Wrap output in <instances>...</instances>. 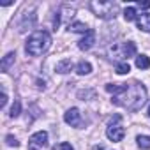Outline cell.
<instances>
[{"mask_svg":"<svg viewBox=\"0 0 150 150\" xmlns=\"http://www.w3.org/2000/svg\"><path fill=\"white\" fill-rule=\"evenodd\" d=\"M113 103L117 106H122V108L129 110V111H138L146 103V88H145V85L134 81V83L127 85V88L120 96H115Z\"/></svg>","mask_w":150,"mask_h":150,"instance_id":"1","label":"cell"},{"mask_svg":"<svg viewBox=\"0 0 150 150\" xmlns=\"http://www.w3.org/2000/svg\"><path fill=\"white\" fill-rule=\"evenodd\" d=\"M50 44H51V35L46 30H35L28 37L25 50H27V53L30 57H39V55H42L50 48Z\"/></svg>","mask_w":150,"mask_h":150,"instance_id":"2","label":"cell"},{"mask_svg":"<svg viewBox=\"0 0 150 150\" xmlns=\"http://www.w3.org/2000/svg\"><path fill=\"white\" fill-rule=\"evenodd\" d=\"M90 9L101 20H115V16L120 11L117 2H97V0L90 2Z\"/></svg>","mask_w":150,"mask_h":150,"instance_id":"3","label":"cell"},{"mask_svg":"<svg viewBox=\"0 0 150 150\" xmlns=\"http://www.w3.org/2000/svg\"><path fill=\"white\" fill-rule=\"evenodd\" d=\"M46 145H48V132L46 131L34 132L28 139V150H42Z\"/></svg>","mask_w":150,"mask_h":150,"instance_id":"4","label":"cell"},{"mask_svg":"<svg viewBox=\"0 0 150 150\" xmlns=\"http://www.w3.org/2000/svg\"><path fill=\"white\" fill-rule=\"evenodd\" d=\"M64 120H65L69 125H72V127H80V125H81V113H80V110H78V108L67 110L65 115H64Z\"/></svg>","mask_w":150,"mask_h":150,"instance_id":"5","label":"cell"},{"mask_svg":"<svg viewBox=\"0 0 150 150\" xmlns=\"http://www.w3.org/2000/svg\"><path fill=\"white\" fill-rule=\"evenodd\" d=\"M106 136H108V139H111V141H122L124 136H125V129H124L122 125H113V124H110L108 129H106Z\"/></svg>","mask_w":150,"mask_h":150,"instance_id":"6","label":"cell"},{"mask_svg":"<svg viewBox=\"0 0 150 150\" xmlns=\"http://www.w3.org/2000/svg\"><path fill=\"white\" fill-rule=\"evenodd\" d=\"M34 25H35V14H34V11H30V13H25V14H23L21 21H20V25H18V30L23 34V32L34 28Z\"/></svg>","mask_w":150,"mask_h":150,"instance_id":"7","label":"cell"},{"mask_svg":"<svg viewBox=\"0 0 150 150\" xmlns=\"http://www.w3.org/2000/svg\"><path fill=\"white\" fill-rule=\"evenodd\" d=\"M108 55H110V58H115V60L122 58L124 62H127L125 60V51H124V42H113L108 48Z\"/></svg>","mask_w":150,"mask_h":150,"instance_id":"8","label":"cell"},{"mask_svg":"<svg viewBox=\"0 0 150 150\" xmlns=\"http://www.w3.org/2000/svg\"><path fill=\"white\" fill-rule=\"evenodd\" d=\"M94 42H96V32L90 28V30L83 35V39L78 42V48L83 50V51H87V50H90V48L94 46Z\"/></svg>","mask_w":150,"mask_h":150,"instance_id":"9","label":"cell"},{"mask_svg":"<svg viewBox=\"0 0 150 150\" xmlns=\"http://www.w3.org/2000/svg\"><path fill=\"white\" fill-rule=\"evenodd\" d=\"M136 23H138V28H139V30L150 32V13H141V14H138Z\"/></svg>","mask_w":150,"mask_h":150,"instance_id":"10","label":"cell"},{"mask_svg":"<svg viewBox=\"0 0 150 150\" xmlns=\"http://www.w3.org/2000/svg\"><path fill=\"white\" fill-rule=\"evenodd\" d=\"M72 67H74V65H72V60H71V58H64V60H60V62L57 64L55 71L60 72V74H65V72H71Z\"/></svg>","mask_w":150,"mask_h":150,"instance_id":"11","label":"cell"},{"mask_svg":"<svg viewBox=\"0 0 150 150\" xmlns=\"http://www.w3.org/2000/svg\"><path fill=\"white\" fill-rule=\"evenodd\" d=\"M125 88H127V83H108L106 85V92H110L113 96H120Z\"/></svg>","mask_w":150,"mask_h":150,"instance_id":"12","label":"cell"},{"mask_svg":"<svg viewBox=\"0 0 150 150\" xmlns=\"http://www.w3.org/2000/svg\"><path fill=\"white\" fill-rule=\"evenodd\" d=\"M14 58H16V53H14V51L7 53V55L2 58V64H0V69H2V72H7V71H9V67L14 64Z\"/></svg>","mask_w":150,"mask_h":150,"instance_id":"13","label":"cell"},{"mask_svg":"<svg viewBox=\"0 0 150 150\" xmlns=\"http://www.w3.org/2000/svg\"><path fill=\"white\" fill-rule=\"evenodd\" d=\"M90 28L81 23V21H74V23H69V32H76V34H87Z\"/></svg>","mask_w":150,"mask_h":150,"instance_id":"14","label":"cell"},{"mask_svg":"<svg viewBox=\"0 0 150 150\" xmlns=\"http://www.w3.org/2000/svg\"><path fill=\"white\" fill-rule=\"evenodd\" d=\"M76 72L80 74V76L90 74V72H92V65H90V62H85V60H81V62L76 65Z\"/></svg>","mask_w":150,"mask_h":150,"instance_id":"15","label":"cell"},{"mask_svg":"<svg viewBox=\"0 0 150 150\" xmlns=\"http://www.w3.org/2000/svg\"><path fill=\"white\" fill-rule=\"evenodd\" d=\"M58 16H60V21L64 20V21H69V18H72L74 16V9L72 7H69V6H62L60 7V13H58Z\"/></svg>","mask_w":150,"mask_h":150,"instance_id":"16","label":"cell"},{"mask_svg":"<svg viewBox=\"0 0 150 150\" xmlns=\"http://www.w3.org/2000/svg\"><path fill=\"white\" fill-rule=\"evenodd\" d=\"M136 67L138 69H148L150 67V58L146 55H138L136 57Z\"/></svg>","mask_w":150,"mask_h":150,"instance_id":"17","label":"cell"},{"mask_svg":"<svg viewBox=\"0 0 150 150\" xmlns=\"http://www.w3.org/2000/svg\"><path fill=\"white\" fill-rule=\"evenodd\" d=\"M124 51H125V60L129 58V57H134L136 55V44L134 42H124Z\"/></svg>","mask_w":150,"mask_h":150,"instance_id":"18","label":"cell"},{"mask_svg":"<svg viewBox=\"0 0 150 150\" xmlns=\"http://www.w3.org/2000/svg\"><path fill=\"white\" fill-rule=\"evenodd\" d=\"M136 141H138V146H139V148H143V150H148V148H150V136L139 134V136L136 138Z\"/></svg>","mask_w":150,"mask_h":150,"instance_id":"19","label":"cell"},{"mask_svg":"<svg viewBox=\"0 0 150 150\" xmlns=\"http://www.w3.org/2000/svg\"><path fill=\"white\" fill-rule=\"evenodd\" d=\"M115 71H117V74H129L131 65H129L127 62H118L117 67H115Z\"/></svg>","mask_w":150,"mask_h":150,"instance_id":"20","label":"cell"},{"mask_svg":"<svg viewBox=\"0 0 150 150\" xmlns=\"http://www.w3.org/2000/svg\"><path fill=\"white\" fill-rule=\"evenodd\" d=\"M124 18H125V21H134V20L138 18L136 9H134V7H127V9L124 11Z\"/></svg>","mask_w":150,"mask_h":150,"instance_id":"21","label":"cell"},{"mask_svg":"<svg viewBox=\"0 0 150 150\" xmlns=\"http://www.w3.org/2000/svg\"><path fill=\"white\" fill-rule=\"evenodd\" d=\"M20 113H21V104H20V101H14V104L11 106L9 117L11 118H16V117H20Z\"/></svg>","mask_w":150,"mask_h":150,"instance_id":"22","label":"cell"},{"mask_svg":"<svg viewBox=\"0 0 150 150\" xmlns=\"http://www.w3.org/2000/svg\"><path fill=\"white\" fill-rule=\"evenodd\" d=\"M6 143L9 145V146H20V141L13 136V134H9V136H6Z\"/></svg>","mask_w":150,"mask_h":150,"instance_id":"23","label":"cell"},{"mask_svg":"<svg viewBox=\"0 0 150 150\" xmlns=\"http://www.w3.org/2000/svg\"><path fill=\"white\" fill-rule=\"evenodd\" d=\"M53 150H74V148L71 146V143H65V141H64V143H60V145H55Z\"/></svg>","mask_w":150,"mask_h":150,"instance_id":"24","label":"cell"},{"mask_svg":"<svg viewBox=\"0 0 150 150\" xmlns=\"http://www.w3.org/2000/svg\"><path fill=\"white\" fill-rule=\"evenodd\" d=\"M136 6H138L139 9H150V0H145V2H141V0H139Z\"/></svg>","mask_w":150,"mask_h":150,"instance_id":"25","label":"cell"},{"mask_svg":"<svg viewBox=\"0 0 150 150\" xmlns=\"http://www.w3.org/2000/svg\"><path fill=\"white\" fill-rule=\"evenodd\" d=\"M6 104H7V94L4 92V94H2V104H0V106H2V108H6Z\"/></svg>","mask_w":150,"mask_h":150,"instance_id":"26","label":"cell"},{"mask_svg":"<svg viewBox=\"0 0 150 150\" xmlns=\"http://www.w3.org/2000/svg\"><path fill=\"white\" fill-rule=\"evenodd\" d=\"M146 113H148V117H150V106H148V111H146Z\"/></svg>","mask_w":150,"mask_h":150,"instance_id":"27","label":"cell"}]
</instances>
